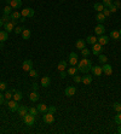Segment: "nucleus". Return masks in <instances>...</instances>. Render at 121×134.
<instances>
[{
  "label": "nucleus",
  "mask_w": 121,
  "mask_h": 134,
  "mask_svg": "<svg viewBox=\"0 0 121 134\" xmlns=\"http://www.w3.org/2000/svg\"><path fill=\"white\" fill-rule=\"evenodd\" d=\"M76 68H78V70H79V71L86 74V73H88V71L91 70V68H92V63H91L90 59H87L86 57H84L80 62H78Z\"/></svg>",
  "instance_id": "nucleus-1"
},
{
  "label": "nucleus",
  "mask_w": 121,
  "mask_h": 134,
  "mask_svg": "<svg viewBox=\"0 0 121 134\" xmlns=\"http://www.w3.org/2000/svg\"><path fill=\"white\" fill-rule=\"evenodd\" d=\"M23 122H24V124H26V126H29V127H31V126L34 124V122H35V116L28 112L27 115L23 117Z\"/></svg>",
  "instance_id": "nucleus-2"
},
{
  "label": "nucleus",
  "mask_w": 121,
  "mask_h": 134,
  "mask_svg": "<svg viewBox=\"0 0 121 134\" xmlns=\"http://www.w3.org/2000/svg\"><path fill=\"white\" fill-rule=\"evenodd\" d=\"M16 24H17V21H16V19H11L10 22L4 23V29H5V32L11 33L12 30H15V25Z\"/></svg>",
  "instance_id": "nucleus-3"
},
{
  "label": "nucleus",
  "mask_w": 121,
  "mask_h": 134,
  "mask_svg": "<svg viewBox=\"0 0 121 134\" xmlns=\"http://www.w3.org/2000/svg\"><path fill=\"white\" fill-rule=\"evenodd\" d=\"M18 106H20V105H18L17 100H15V99H10V100H7V108H9V110L12 111V112L17 111Z\"/></svg>",
  "instance_id": "nucleus-4"
},
{
  "label": "nucleus",
  "mask_w": 121,
  "mask_h": 134,
  "mask_svg": "<svg viewBox=\"0 0 121 134\" xmlns=\"http://www.w3.org/2000/svg\"><path fill=\"white\" fill-rule=\"evenodd\" d=\"M42 121L47 124H52L55 122V116H53V114L52 112H47V114H44V116H42Z\"/></svg>",
  "instance_id": "nucleus-5"
},
{
  "label": "nucleus",
  "mask_w": 121,
  "mask_h": 134,
  "mask_svg": "<svg viewBox=\"0 0 121 134\" xmlns=\"http://www.w3.org/2000/svg\"><path fill=\"white\" fill-rule=\"evenodd\" d=\"M34 10L33 9H30V7H26V9H23L22 10V12H21V15H22V17H26V18H28V17H33L34 16Z\"/></svg>",
  "instance_id": "nucleus-6"
},
{
  "label": "nucleus",
  "mask_w": 121,
  "mask_h": 134,
  "mask_svg": "<svg viewBox=\"0 0 121 134\" xmlns=\"http://www.w3.org/2000/svg\"><path fill=\"white\" fill-rule=\"evenodd\" d=\"M103 51V46L100 45V44L96 43L94 45H92V53H93L94 56H98L100 54V52Z\"/></svg>",
  "instance_id": "nucleus-7"
},
{
  "label": "nucleus",
  "mask_w": 121,
  "mask_h": 134,
  "mask_svg": "<svg viewBox=\"0 0 121 134\" xmlns=\"http://www.w3.org/2000/svg\"><path fill=\"white\" fill-rule=\"evenodd\" d=\"M22 68H23L24 71H28V73H29V70L33 69V62H31V59H26L24 60L23 64H22Z\"/></svg>",
  "instance_id": "nucleus-8"
},
{
  "label": "nucleus",
  "mask_w": 121,
  "mask_h": 134,
  "mask_svg": "<svg viewBox=\"0 0 121 134\" xmlns=\"http://www.w3.org/2000/svg\"><path fill=\"white\" fill-rule=\"evenodd\" d=\"M102 70H103V73L105 75H108V76H110L111 74H113V67H111L110 64L108 63H104L103 67H102Z\"/></svg>",
  "instance_id": "nucleus-9"
},
{
  "label": "nucleus",
  "mask_w": 121,
  "mask_h": 134,
  "mask_svg": "<svg viewBox=\"0 0 121 134\" xmlns=\"http://www.w3.org/2000/svg\"><path fill=\"white\" fill-rule=\"evenodd\" d=\"M6 1L12 9H20L22 6V0H6Z\"/></svg>",
  "instance_id": "nucleus-10"
},
{
  "label": "nucleus",
  "mask_w": 121,
  "mask_h": 134,
  "mask_svg": "<svg viewBox=\"0 0 121 134\" xmlns=\"http://www.w3.org/2000/svg\"><path fill=\"white\" fill-rule=\"evenodd\" d=\"M78 54H76L75 52H70V54H69V63H70V65L72 67H75L76 64H78Z\"/></svg>",
  "instance_id": "nucleus-11"
},
{
  "label": "nucleus",
  "mask_w": 121,
  "mask_h": 134,
  "mask_svg": "<svg viewBox=\"0 0 121 134\" xmlns=\"http://www.w3.org/2000/svg\"><path fill=\"white\" fill-rule=\"evenodd\" d=\"M104 32H105V28H104V25L102 24V23H98V24L96 25V28H94V33H96V35H97V36L103 35Z\"/></svg>",
  "instance_id": "nucleus-12"
},
{
  "label": "nucleus",
  "mask_w": 121,
  "mask_h": 134,
  "mask_svg": "<svg viewBox=\"0 0 121 134\" xmlns=\"http://www.w3.org/2000/svg\"><path fill=\"white\" fill-rule=\"evenodd\" d=\"M76 93V88L74 86H68L66 89H64V94L66 97H73V95Z\"/></svg>",
  "instance_id": "nucleus-13"
},
{
  "label": "nucleus",
  "mask_w": 121,
  "mask_h": 134,
  "mask_svg": "<svg viewBox=\"0 0 121 134\" xmlns=\"http://www.w3.org/2000/svg\"><path fill=\"white\" fill-rule=\"evenodd\" d=\"M17 112H18V115L23 118V117L28 114V108L26 105H20L18 106V109H17Z\"/></svg>",
  "instance_id": "nucleus-14"
},
{
  "label": "nucleus",
  "mask_w": 121,
  "mask_h": 134,
  "mask_svg": "<svg viewBox=\"0 0 121 134\" xmlns=\"http://www.w3.org/2000/svg\"><path fill=\"white\" fill-rule=\"evenodd\" d=\"M97 43L100 44L102 46L107 45V44L109 43V36H107V35H99V36H98V40H97Z\"/></svg>",
  "instance_id": "nucleus-15"
},
{
  "label": "nucleus",
  "mask_w": 121,
  "mask_h": 134,
  "mask_svg": "<svg viewBox=\"0 0 121 134\" xmlns=\"http://www.w3.org/2000/svg\"><path fill=\"white\" fill-rule=\"evenodd\" d=\"M91 70H92V74L94 76H100V75L103 74V70H102V67L99 65H96V67H92L91 68Z\"/></svg>",
  "instance_id": "nucleus-16"
},
{
  "label": "nucleus",
  "mask_w": 121,
  "mask_h": 134,
  "mask_svg": "<svg viewBox=\"0 0 121 134\" xmlns=\"http://www.w3.org/2000/svg\"><path fill=\"white\" fill-rule=\"evenodd\" d=\"M30 36H31L30 30H29V29H27V28H24L23 32H22V39L29 40V39H30Z\"/></svg>",
  "instance_id": "nucleus-17"
},
{
  "label": "nucleus",
  "mask_w": 121,
  "mask_h": 134,
  "mask_svg": "<svg viewBox=\"0 0 121 134\" xmlns=\"http://www.w3.org/2000/svg\"><path fill=\"white\" fill-rule=\"evenodd\" d=\"M51 83V79L48 77V76H44L41 77V86L42 87H48Z\"/></svg>",
  "instance_id": "nucleus-18"
},
{
  "label": "nucleus",
  "mask_w": 121,
  "mask_h": 134,
  "mask_svg": "<svg viewBox=\"0 0 121 134\" xmlns=\"http://www.w3.org/2000/svg\"><path fill=\"white\" fill-rule=\"evenodd\" d=\"M29 99H30V102H36V100L39 99L38 91H31L30 94H29Z\"/></svg>",
  "instance_id": "nucleus-19"
},
{
  "label": "nucleus",
  "mask_w": 121,
  "mask_h": 134,
  "mask_svg": "<svg viewBox=\"0 0 121 134\" xmlns=\"http://www.w3.org/2000/svg\"><path fill=\"white\" fill-rule=\"evenodd\" d=\"M97 40H98V38L97 36H93V35H88L86 38V43L90 44V45H94V44L97 43Z\"/></svg>",
  "instance_id": "nucleus-20"
},
{
  "label": "nucleus",
  "mask_w": 121,
  "mask_h": 134,
  "mask_svg": "<svg viewBox=\"0 0 121 134\" xmlns=\"http://www.w3.org/2000/svg\"><path fill=\"white\" fill-rule=\"evenodd\" d=\"M11 19H16V21H20L22 18V15L21 12H18V11H14V12H11Z\"/></svg>",
  "instance_id": "nucleus-21"
},
{
  "label": "nucleus",
  "mask_w": 121,
  "mask_h": 134,
  "mask_svg": "<svg viewBox=\"0 0 121 134\" xmlns=\"http://www.w3.org/2000/svg\"><path fill=\"white\" fill-rule=\"evenodd\" d=\"M105 18H107V17L103 15V12H98L97 16H96V21L98 22V23H103V22L105 21Z\"/></svg>",
  "instance_id": "nucleus-22"
},
{
  "label": "nucleus",
  "mask_w": 121,
  "mask_h": 134,
  "mask_svg": "<svg viewBox=\"0 0 121 134\" xmlns=\"http://www.w3.org/2000/svg\"><path fill=\"white\" fill-rule=\"evenodd\" d=\"M67 62L66 60H61L58 63V65H57V69H58V71H62V70H66L67 69Z\"/></svg>",
  "instance_id": "nucleus-23"
},
{
  "label": "nucleus",
  "mask_w": 121,
  "mask_h": 134,
  "mask_svg": "<svg viewBox=\"0 0 121 134\" xmlns=\"http://www.w3.org/2000/svg\"><path fill=\"white\" fill-rule=\"evenodd\" d=\"M22 98H23V94H22V92H20V91H15V92H14V97H12V99H15V100L20 102Z\"/></svg>",
  "instance_id": "nucleus-24"
},
{
  "label": "nucleus",
  "mask_w": 121,
  "mask_h": 134,
  "mask_svg": "<svg viewBox=\"0 0 121 134\" xmlns=\"http://www.w3.org/2000/svg\"><path fill=\"white\" fill-rule=\"evenodd\" d=\"M78 71H79V70H78V68L72 67V65H70V68H68V70H67V74L70 75V76H74Z\"/></svg>",
  "instance_id": "nucleus-25"
},
{
  "label": "nucleus",
  "mask_w": 121,
  "mask_h": 134,
  "mask_svg": "<svg viewBox=\"0 0 121 134\" xmlns=\"http://www.w3.org/2000/svg\"><path fill=\"white\" fill-rule=\"evenodd\" d=\"M7 32H5V30H0V43H5L7 40Z\"/></svg>",
  "instance_id": "nucleus-26"
},
{
  "label": "nucleus",
  "mask_w": 121,
  "mask_h": 134,
  "mask_svg": "<svg viewBox=\"0 0 121 134\" xmlns=\"http://www.w3.org/2000/svg\"><path fill=\"white\" fill-rule=\"evenodd\" d=\"M93 7H94V10H96L97 12H102V11L104 10L103 3H96V4L93 5Z\"/></svg>",
  "instance_id": "nucleus-27"
},
{
  "label": "nucleus",
  "mask_w": 121,
  "mask_h": 134,
  "mask_svg": "<svg viewBox=\"0 0 121 134\" xmlns=\"http://www.w3.org/2000/svg\"><path fill=\"white\" fill-rule=\"evenodd\" d=\"M36 109H38V111H39V112H42V114H45L46 111H47L48 106H46L45 104H39V105L36 106Z\"/></svg>",
  "instance_id": "nucleus-28"
},
{
  "label": "nucleus",
  "mask_w": 121,
  "mask_h": 134,
  "mask_svg": "<svg viewBox=\"0 0 121 134\" xmlns=\"http://www.w3.org/2000/svg\"><path fill=\"white\" fill-rule=\"evenodd\" d=\"M110 38L114 40H120V33H119V30H113V32H110Z\"/></svg>",
  "instance_id": "nucleus-29"
},
{
  "label": "nucleus",
  "mask_w": 121,
  "mask_h": 134,
  "mask_svg": "<svg viewBox=\"0 0 121 134\" xmlns=\"http://www.w3.org/2000/svg\"><path fill=\"white\" fill-rule=\"evenodd\" d=\"M84 85H90L91 82H92V77H91L90 75H85L82 77V81H81Z\"/></svg>",
  "instance_id": "nucleus-30"
},
{
  "label": "nucleus",
  "mask_w": 121,
  "mask_h": 134,
  "mask_svg": "<svg viewBox=\"0 0 121 134\" xmlns=\"http://www.w3.org/2000/svg\"><path fill=\"white\" fill-rule=\"evenodd\" d=\"M75 47L76 48H79V50L85 48V41H84V40H78V41L75 43Z\"/></svg>",
  "instance_id": "nucleus-31"
},
{
  "label": "nucleus",
  "mask_w": 121,
  "mask_h": 134,
  "mask_svg": "<svg viewBox=\"0 0 121 134\" xmlns=\"http://www.w3.org/2000/svg\"><path fill=\"white\" fill-rule=\"evenodd\" d=\"M97 57H98V60H99L100 63L104 64V63H107V62H108V57L104 56V54H98Z\"/></svg>",
  "instance_id": "nucleus-32"
},
{
  "label": "nucleus",
  "mask_w": 121,
  "mask_h": 134,
  "mask_svg": "<svg viewBox=\"0 0 121 134\" xmlns=\"http://www.w3.org/2000/svg\"><path fill=\"white\" fill-rule=\"evenodd\" d=\"M28 112L31 114V115H34V116H36V115L39 114V111H38V109H36V108L31 106V108H28Z\"/></svg>",
  "instance_id": "nucleus-33"
},
{
  "label": "nucleus",
  "mask_w": 121,
  "mask_h": 134,
  "mask_svg": "<svg viewBox=\"0 0 121 134\" xmlns=\"http://www.w3.org/2000/svg\"><path fill=\"white\" fill-rule=\"evenodd\" d=\"M4 97H5L6 100H10V99H12V97H14V92H12V91H7Z\"/></svg>",
  "instance_id": "nucleus-34"
},
{
  "label": "nucleus",
  "mask_w": 121,
  "mask_h": 134,
  "mask_svg": "<svg viewBox=\"0 0 121 134\" xmlns=\"http://www.w3.org/2000/svg\"><path fill=\"white\" fill-rule=\"evenodd\" d=\"M4 13L5 15H11V12H12V7L10 6V5H7V6L4 7Z\"/></svg>",
  "instance_id": "nucleus-35"
},
{
  "label": "nucleus",
  "mask_w": 121,
  "mask_h": 134,
  "mask_svg": "<svg viewBox=\"0 0 121 134\" xmlns=\"http://www.w3.org/2000/svg\"><path fill=\"white\" fill-rule=\"evenodd\" d=\"M113 109H114L116 112H120L121 111V104L120 103H114V104H113Z\"/></svg>",
  "instance_id": "nucleus-36"
},
{
  "label": "nucleus",
  "mask_w": 121,
  "mask_h": 134,
  "mask_svg": "<svg viewBox=\"0 0 121 134\" xmlns=\"http://www.w3.org/2000/svg\"><path fill=\"white\" fill-rule=\"evenodd\" d=\"M114 121H115V123L116 124H121V111L120 112H118V115L115 116Z\"/></svg>",
  "instance_id": "nucleus-37"
},
{
  "label": "nucleus",
  "mask_w": 121,
  "mask_h": 134,
  "mask_svg": "<svg viewBox=\"0 0 121 134\" xmlns=\"http://www.w3.org/2000/svg\"><path fill=\"white\" fill-rule=\"evenodd\" d=\"M29 76H30V77H33V79L38 77V71L34 70V69H31V70H29Z\"/></svg>",
  "instance_id": "nucleus-38"
},
{
  "label": "nucleus",
  "mask_w": 121,
  "mask_h": 134,
  "mask_svg": "<svg viewBox=\"0 0 121 134\" xmlns=\"http://www.w3.org/2000/svg\"><path fill=\"white\" fill-rule=\"evenodd\" d=\"M1 19H3L4 23H6V22H10V21H11V16H10V15H5V13H4V15H3V18H1Z\"/></svg>",
  "instance_id": "nucleus-39"
},
{
  "label": "nucleus",
  "mask_w": 121,
  "mask_h": 134,
  "mask_svg": "<svg viewBox=\"0 0 121 134\" xmlns=\"http://www.w3.org/2000/svg\"><path fill=\"white\" fill-rule=\"evenodd\" d=\"M81 54H82V57H88L90 56V50L88 48H82L81 50Z\"/></svg>",
  "instance_id": "nucleus-40"
},
{
  "label": "nucleus",
  "mask_w": 121,
  "mask_h": 134,
  "mask_svg": "<svg viewBox=\"0 0 121 134\" xmlns=\"http://www.w3.org/2000/svg\"><path fill=\"white\" fill-rule=\"evenodd\" d=\"M102 12H103V15H104V16H105V17H109V16H110V15H111L110 10H109L108 7H104V10L102 11Z\"/></svg>",
  "instance_id": "nucleus-41"
},
{
  "label": "nucleus",
  "mask_w": 121,
  "mask_h": 134,
  "mask_svg": "<svg viewBox=\"0 0 121 134\" xmlns=\"http://www.w3.org/2000/svg\"><path fill=\"white\" fill-rule=\"evenodd\" d=\"M108 9L110 10V12H111V13H115V12L118 11V7L115 6V5H113V4H111V5H110V6H109V7H108Z\"/></svg>",
  "instance_id": "nucleus-42"
},
{
  "label": "nucleus",
  "mask_w": 121,
  "mask_h": 134,
  "mask_svg": "<svg viewBox=\"0 0 121 134\" xmlns=\"http://www.w3.org/2000/svg\"><path fill=\"white\" fill-rule=\"evenodd\" d=\"M74 81L76 82V83H80V82L82 81V77H81V76H79V75H74Z\"/></svg>",
  "instance_id": "nucleus-43"
},
{
  "label": "nucleus",
  "mask_w": 121,
  "mask_h": 134,
  "mask_svg": "<svg viewBox=\"0 0 121 134\" xmlns=\"http://www.w3.org/2000/svg\"><path fill=\"white\" fill-rule=\"evenodd\" d=\"M102 3H103L104 7H109V6L111 5V4H113V1H111V0H103Z\"/></svg>",
  "instance_id": "nucleus-44"
},
{
  "label": "nucleus",
  "mask_w": 121,
  "mask_h": 134,
  "mask_svg": "<svg viewBox=\"0 0 121 134\" xmlns=\"http://www.w3.org/2000/svg\"><path fill=\"white\" fill-rule=\"evenodd\" d=\"M56 110H57V108H56V106H53V105H51V106H48L47 111H48V112H52V114H55V112H56Z\"/></svg>",
  "instance_id": "nucleus-45"
},
{
  "label": "nucleus",
  "mask_w": 121,
  "mask_h": 134,
  "mask_svg": "<svg viewBox=\"0 0 121 134\" xmlns=\"http://www.w3.org/2000/svg\"><path fill=\"white\" fill-rule=\"evenodd\" d=\"M6 89V82H0V92Z\"/></svg>",
  "instance_id": "nucleus-46"
},
{
  "label": "nucleus",
  "mask_w": 121,
  "mask_h": 134,
  "mask_svg": "<svg viewBox=\"0 0 121 134\" xmlns=\"http://www.w3.org/2000/svg\"><path fill=\"white\" fill-rule=\"evenodd\" d=\"M23 29L24 28H22V27H17V28H15V33H16V34H21V33L23 32Z\"/></svg>",
  "instance_id": "nucleus-47"
},
{
  "label": "nucleus",
  "mask_w": 121,
  "mask_h": 134,
  "mask_svg": "<svg viewBox=\"0 0 121 134\" xmlns=\"http://www.w3.org/2000/svg\"><path fill=\"white\" fill-rule=\"evenodd\" d=\"M4 103H5V97H4L3 93L0 92V105H1V104H4Z\"/></svg>",
  "instance_id": "nucleus-48"
},
{
  "label": "nucleus",
  "mask_w": 121,
  "mask_h": 134,
  "mask_svg": "<svg viewBox=\"0 0 121 134\" xmlns=\"http://www.w3.org/2000/svg\"><path fill=\"white\" fill-rule=\"evenodd\" d=\"M113 5H115V6L118 7V10H119V9H120V7H121V1H119V0H116V1H114V4H113Z\"/></svg>",
  "instance_id": "nucleus-49"
},
{
  "label": "nucleus",
  "mask_w": 121,
  "mask_h": 134,
  "mask_svg": "<svg viewBox=\"0 0 121 134\" xmlns=\"http://www.w3.org/2000/svg\"><path fill=\"white\" fill-rule=\"evenodd\" d=\"M31 88H33V91H38V89H39V85H38V83H33V85H31Z\"/></svg>",
  "instance_id": "nucleus-50"
},
{
  "label": "nucleus",
  "mask_w": 121,
  "mask_h": 134,
  "mask_svg": "<svg viewBox=\"0 0 121 134\" xmlns=\"http://www.w3.org/2000/svg\"><path fill=\"white\" fill-rule=\"evenodd\" d=\"M59 74H61V77H62V79H64V77H66V76H67V73H66V71H64V70L59 71Z\"/></svg>",
  "instance_id": "nucleus-51"
},
{
  "label": "nucleus",
  "mask_w": 121,
  "mask_h": 134,
  "mask_svg": "<svg viewBox=\"0 0 121 134\" xmlns=\"http://www.w3.org/2000/svg\"><path fill=\"white\" fill-rule=\"evenodd\" d=\"M118 133L121 134V124H119V127H118Z\"/></svg>",
  "instance_id": "nucleus-52"
},
{
  "label": "nucleus",
  "mask_w": 121,
  "mask_h": 134,
  "mask_svg": "<svg viewBox=\"0 0 121 134\" xmlns=\"http://www.w3.org/2000/svg\"><path fill=\"white\" fill-rule=\"evenodd\" d=\"M1 27H4V22H3V19L0 18V28H1Z\"/></svg>",
  "instance_id": "nucleus-53"
},
{
  "label": "nucleus",
  "mask_w": 121,
  "mask_h": 134,
  "mask_svg": "<svg viewBox=\"0 0 121 134\" xmlns=\"http://www.w3.org/2000/svg\"><path fill=\"white\" fill-rule=\"evenodd\" d=\"M20 21H21V22H24V21H26V17H22Z\"/></svg>",
  "instance_id": "nucleus-54"
},
{
  "label": "nucleus",
  "mask_w": 121,
  "mask_h": 134,
  "mask_svg": "<svg viewBox=\"0 0 121 134\" xmlns=\"http://www.w3.org/2000/svg\"><path fill=\"white\" fill-rule=\"evenodd\" d=\"M119 33H120V35H121V29H120V30H119Z\"/></svg>",
  "instance_id": "nucleus-55"
},
{
  "label": "nucleus",
  "mask_w": 121,
  "mask_h": 134,
  "mask_svg": "<svg viewBox=\"0 0 121 134\" xmlns=\"http://www.w3.org/2000/svg\"><path fill=\"white\" fill-rule=\"evenodd\" d=\"M120 40H121V35H120Z\"/></svg>",
  "instance_id": "nucleus-56"
}]
</instances>
